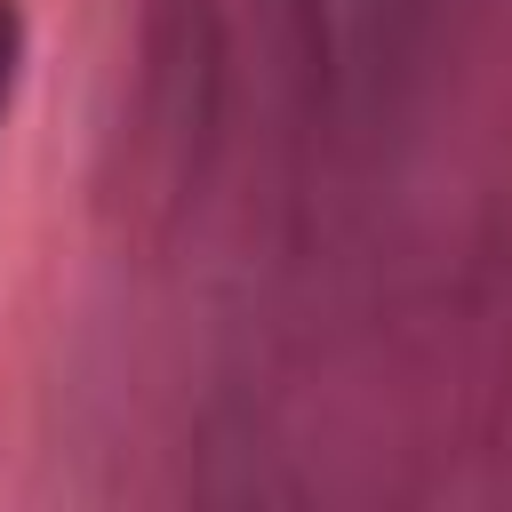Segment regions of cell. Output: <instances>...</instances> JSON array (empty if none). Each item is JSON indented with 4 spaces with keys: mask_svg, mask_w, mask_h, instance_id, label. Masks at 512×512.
Returning a JSON list of instances; mask_svg holds the SVG:
<instances>
[{
    "mask_svg": "<svg viewBox=\"0 0 512 512\" xmlns=\"http://www.w3.org/2000/svg\"><path fill=\"white\" fill-rule=\"evenodd\" d=\"M16 64H24V8L0 0V112H8V96H16Z\"/></svg>",
    "mask_w": 512,
    "mask_h": 512,
    "instance_id": "6da1fadb",
    "label": "cell"
}]
</instances>
